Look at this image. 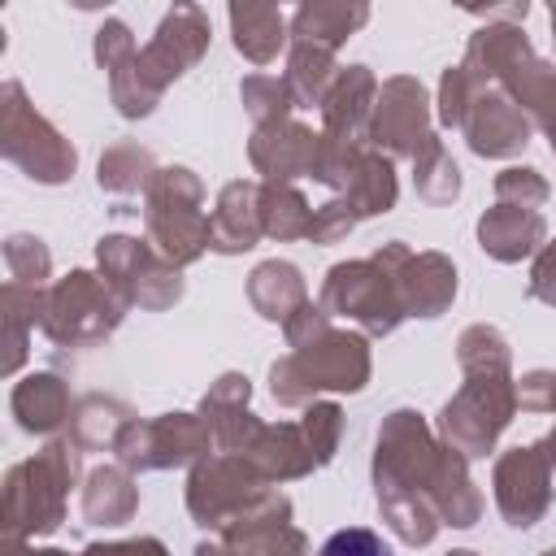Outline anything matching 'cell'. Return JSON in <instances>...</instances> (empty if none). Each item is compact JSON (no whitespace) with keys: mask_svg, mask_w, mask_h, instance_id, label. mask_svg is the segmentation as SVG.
Returning <instances> with one entry per match:
<instances>
[{"mask_svg":"<svg viewBox=\"0 0 556 556\" xmlns=\"http://www.w3.org/2000/svg\"><path fill=\"white\" fill-rule=\"evenodd\" d=\"M317 556H395L391 543H382V534L365 530V526H348V530H334Z\"/></svg>","mask_w":556,"mask_h":556,"instance_id":"6da1fadb","label":"cell"}]
</instances>
